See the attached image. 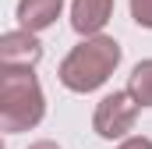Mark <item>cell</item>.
Masks as SVG:
<instances>
[{
  "instance_id": "cell-1",
  "label": "cell",
  "mask_w": 152,
  "mask_h": 149,
  "mask_svg": "<svg viewBox=\"0 0 152 149\" xmlns=\"http://www.w3.org/2000/svg\"><path fill=\"white\" fill-rule=\"evenodd\" d=\"M42 89L32 68H0V128L7 135L28 131L42 121Z\"/></svg>"
},
{
  "instance_id": "cell-3",
  "label": "cell",
  "mask_w": 152,
  "mask_h": 149,
  "mask_svg": "<svg viewBox=\"0 0 152 149\" xmlns=\"http://www.w3.org/2000/svg\"><path fill=\"white\" fill-rule=\"evenodd\" d=\"M134 117H138L134 96H131V92H110V96L96 107L92 124H96V131H99L103 139H120V135H127V131L134 128Z\"/></svg>"
},
{
  "instance_id": "cell-2",
  "label": "cell",
  "mask_w": 152,
  "mask_h": 149,
  "mask_svg": "<svg viewBox=\"0 0 152 149\" xmlns=\"http://www.w3.org/2000/svg\"><path fill=\"white\" fill-rule=\"evenodd\" d=\"M117 64H120V43L106 39V36H92L85 43H78L75 50L64 57L60 82L71 92H92V89H99L113 74Z\"/></svg>"
},
{
  "instance_id": "cell-8",
  "label": "cell",
  "mask_w": 152,
  "mask_h": 149,
  "mask_svg": "<svg viewBox=\"0 0 152 149\" xmlns=\"http://www.w3.org/2000/svg\"><path fill=\"white\" fill-rule=\"evenodd\" d=\"M131 14L142 29H152V0H131Z\"/></svg>"
},
{
  "instance_id": "cell-9",
  "label": "cell",
  "mask_w": 152,
  "mask_h": 149,
  "mask_svg": "<svg viewBox=\"0 0 152 149\" xmlns=\"http://www.w3.org/2000/svg\"><path fill=\"white\" fill-rule=\"evenodd\" d=\"M120 149H152V139H142V135H134V139L120 142Z\"/></svg>"
},
{
  "instance_id": "cell-6",
  "label": "cell",
  "mask_w": 152,
  "mask_h": 149,
  "mask_svg": "<svg viewBox=\"0 0 152 149\" xmlns=\"http://www.w3.org/2000/svg\"><path fill=\"white\" fill-rule=\"evenodd\" d=\"M60 7H64V0H18V21L25 32L36 36L60 18Z\"/></svg>"
},
{
  "instance_id": "cell-10",
  "label": "cell",
  "mask_w": 152,
  "mask_h": 149,
  "mask_svg": "<svg viewBox=\"0 0 152 149\" xmlns=\"http://www.w3.org/2000/svg\"><path fill=\"white\" fill-rule=\"evenodd\" d=\"M28 149H60L57 142H36V146H28Z\"/></svg>"
},
{
  "instance_id": "cell-4",
  "label": "cell",
  "mask_w": 152,
  "mask_h": 149,
  "mask_svg": "<svg viewBox=\"0 0 152 149\" xmlns=\"http://www.w3.org/2000/svg\"><path fill=\"white\" fill-rule=\"evenodd\" d=\"M42 57V46L32 32H7L0 39V68H36Z\"/></svg>"
},
{
  "instance_id": "cell-7",
  "label": "cell",
  "mask_w": 152,
  "mask_h": 149,
  "mask_svg": "<svg viewBox=\"0 0 152 149\" xmlns=\"http://www.w3.org/2000/svg\"><path fill=\"white\" fill-rule=\"evenodd\" d=\"M127 92L134 96V103H138V107H152V60H142V64L131 71Z\"/></svg>"
},
{
  "instance_id": "cell-5",
  "label": "cell",
  "mask_w": 152,
  "mask_h": 149,
  "mask_svg": "<svg viewBox=\"0 0 152 149\" xmlns=\"http://www.w3.org/2000/svg\"><path fill=\"white\" fill-rule=\"evenodd\" d=\"M113 14V0H75L71 4V25L81 36H96Z\"/></svg>"
}]
</instances>
